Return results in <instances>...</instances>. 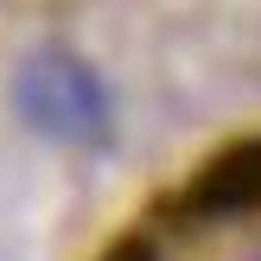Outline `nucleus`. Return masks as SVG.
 <instances>
[{
    "label": "nucleus",
    "instance_id": "nucleus-1",
    "mask_svg": "<svg viewBox=\"0 0 261 261\" xmlns=\"http://www.w3.org/2000/svg\"><path fill=\"white\" fill-rule=\"evenodd\" d=\"M13 115L32 134L58 140V147H109V134H115L109 83L64 45H38L19 58V70H13Z\"/></svg>",
    "mask_w": 261,
    "mask_h": 261
}]
</instances>
